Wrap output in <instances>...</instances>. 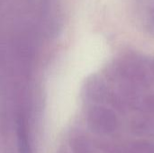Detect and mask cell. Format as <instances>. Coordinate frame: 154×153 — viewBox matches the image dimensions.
Wrapping results in <instances>:
<instances>
[{"mask_svg":"<svg viewBox=\"0 0 154 153\" xmlns=\"http://www.w3.org/2000/svg\"><path fill=\"white\" fill-rule=\"evenodd\" d=\"M120 74L132 86L148 83V73L142 64L136 61H125L122 64Z\"/></svg>","mask_w":154,"mask_h":153,"instance_id":"1","label":"cell"},{"mask_svg":"<svg viewBox=\"0 0 154 153\" xmlns=\"http://www.w3.org/2000/svg\"><path fill=\"white\" fill-rule=\"evenodd\" d=\"M94 116L98 129H100L102 132L111 133L116 129L117 117L114 112L106 108H100L95 112Z\"/></svg>","mask_w":154,"mask_h":153,"instance_id":"2","label":"cell"},{"mask_svg":"<svg viewBox=\"0 0 154 153\" xmlns=\"http://www.w3.org/2000/svg\"><path fill=\"white\" fill-rule=\"evenodd\" d=\"M152 22L154 23V11L152 12Z\"/></svg>","mask_w":154,"mask_h":153,"instance_id":"3","label":"cell"}]
</instances>
